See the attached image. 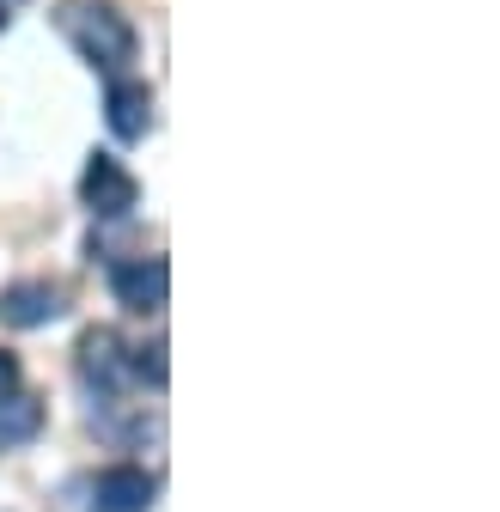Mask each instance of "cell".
<instances>
[{
    "label": "cell",
    "instance_id": "obj_1",
    "mask_svg": "<svg viewBox=\"0 0 500 512\" xmlns=\"http://www.w3.org/2000/svg\"><path fill=\"white\" fill-rule=\"evenodd\" d=\"M61 37L104 74L135 61V25L122 19L110 0H61Z\"/></svg>",
    "mask_w": 500,
    "mask_h": 512
},
{
    "label": "cell",
    "instance_id": "obj_2",
    "mask_svg": "<svg viewBox=\"0 0 500 512\" xmlns=\"http://www.w3.org/2000/svg\"><path fill=\"white\" fill-rule=\"evenodd\" d=\"M129 372H135V366H129V348H122V336H116V330H104V324H98V330H86V336H80V378H86V391H92V397H104V403H110L122 384H129Z\"/></svg>",
    "mask_w": 500,
    "mask_h": 512
},
{
    "label": "cell",
    "instance_id": "obj_3",
    "mask_svg": "<svg viewBox=\"0 0 500 512\" xmlns=\"http://www.w3.org/2000/svg\"><path fill=\"white\" fill-rule=\"evenodd\" d=\"M110 293L122 311H135V317H153L165 311V293H171V263L165 256H135V263H122L110 275Z\"/></svg>",
    "mask_w": 500,
    "mask_h": 512
},
{
    "label": "cell",
    "instance_id": "obj_4",
    "mask_svg": "<svg viewBox=\"0 0 500 512\" xmlns=\"http://www.w3.org/2000/svg\"><path fill=\"white\" fill-rule=\"evenodd\" d=\"M80 202H86L98 220H122V214L141 202V183L122 171L110 153H92V165H86V177H80Z\"/></svg>",
    "mask_w": 500,
    "mask_h": 512
},
{
    "label": "cell",
    "instance_id": "obj_5",
    "mask_svg": "<svg viewBox=\"0 0 500 512\" xmlns=\"http://www.w3.org/2000/svg\"><path fill=\"white\" fill-rule=\"evenodd\" d=\"M61 311H68V293L55 281H19L0 293V324H13V330H43Z\"/></svg>",
    "mask_w": 500,
    "mask_h": 512
},
{
    "label": "cell",
    "instance_id": "obj_6",
    "mask_svg": "<svg viewBox=\"0 0 500 512\" xmlns=\"http://www.w3.org/2000/svg\"><path fill=\"white\" fill-rule=\"evenodd\" d=\"M104 122H110L116 141H141L147 128H153V92H147V80H116L104 92Z\"/></svg>",
    "mask_w": 500,
    "mask_h": 512
},
{
    "label": "cell",
    "instance_id": "obj_7",
    "mask_svg": "<svg viewBox=\"0 0 500 512\" xmlns=\"http://www.w3.org/2000/svg\"><path fill=\"white\" fill-rule=\"evenodd\" d=\"M153 476L147 470H135V464H116V470H104L98 476V512H147L153 506Z\"/></svg>",
    "mask_w": 500,
    "mask_h": 512
},
{
    "label": "cell",
    "instance_id": "obj_8",
    "mask_svg": "<svg viewBox=\"0 0 500 512\" xmlns=\"http://www.w3.org/2000/svg\"><path fill=\"white\" fill-rule=\"evenodd\" d=\"M37 433H43V403L13 391L7 403H0V445H31Z\"/></svg>",
    "mask_w": 500,
    "mask_h": 512
},
{
    "label": "cell",
    "instance_id": "obj_9",
    "mask_svg": "<svg viewBox=\"0 0 500 512\" xmlns=\"http://www.w3.org/2000/svg\"><path fill=\"white\" fill-rule=\"evenodd\" d=\"M153 391H165V342H153V348H135V360H129Z\"/></svg>",
    "mask_w": 500,
    "mask_h": 512
},
{
    "label": "cell",
    "instance_id": "obj_10",
    "mask_svg": "<svg viewBox=\"0 0 500 512\" xmlns=\"http://www.w3.org/2000/svg\"><path fill=\"white\" fill-rule=\"evenodd\" d=\"M13 391H19V360H13L7 348H0V403H7Z\"/></svg>",
    "mask_w": 500,
    "mask_h": 512
}]
</instances>
